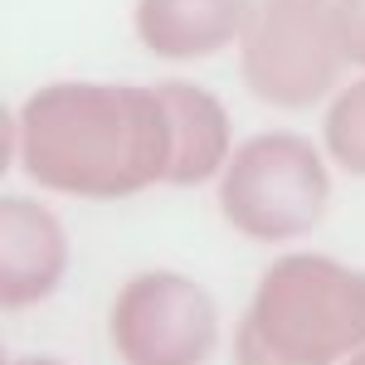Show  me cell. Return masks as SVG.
<instances>
[{"label":"cell","instance_id":"1","mask_svg":"<svg viewBox=\"0 0 365 365\" xmlns=\"http://www.w3.org/2000/svg\"><path fill=\"white\" fill-rule=\"evenodd\" d=\"M15 156L34 185L73 200H127L166 185L170 117L156 88L49 83L15 113Z\"/></svg>","mask_w":365,"mask_h":365},{"label":"cell","instance_id":"2","mask_svg":"<svg viewBox=\"0 0 365 365\" xmlns=\"http://www.w3.org/2000/svg\"><path fill=\"white\" fill-rule=\"evenodd\" d=\"M365 346V268L282 253L234 327V365H341Z\"/></svg>","mask_w":365,"mask_h":365},{"label":"cell","instance_id":"3","mask_svg":"<svg viewBox=\"0 0 365 365\" xmlns=\"http://www.w3.org/2000/svg\"><path fill=\"white\" fill-rule=\"evenodd\" d=\"M331 205L327 156L297 132H258L220 175V215L253 244H287L322 225Z\"/></svg>","mask_w":365,"mask_h":365},{"label":"cell","instance_id":"4","mask_svg":"<svg viewBox=\"0 0 365 365\" xmlns=\"http://www.w3.org/2000/svg\"><path fill=\"white\" fill-rule=\"evenodd\" d=\"M336 0H253L239 34V73L258 103L302 113L331 98L346 68Z\"/></svg>","mask_w":365,"mask_h":365},{"label":"cell","instance_id":"5","mask_svg":"<svg viewBox=\"0 0 365 365\" xmlns=\"http://www.w3.org/2000/svg\"><path fill=\"white\" fill-rule=\"evenodd\" d=\"M113 346L127 365H205L220 351V307L185 273H137L113 302Z\"/></svg>","mask_w":365,"mask_h":365},{"label":"cell","instance_id":"6","mask_svg":"<svg viewBox=\"0 0 365 365\" xmlns=\"http://www.w3.org/2000/svg\"><path fill=\"white\" fill-rule=\"evenodd\" d=\"M68 273V234L49 205L25 195L0 200V307L20 312L54 297Z\"/></svg>","mask_w":365,"mask_h":365},{"label":"cell","instance_id":"7","mask_svg":"<svg viewBox=\"0 0 365 365\" xmlns=\"http://www.w3.org/2000/svg\"><path fill=\"white\" fill-rule=\"evenodd\" d=\"M249 10L253 0H137L132 29L141 49L170 63H185V58H210L239 44Z\"/></svg>","mask_w":365,"mask_h":365},{"label":"cell","instance_id":"8","mask_svg":"<svg viewBox=\"0 0 365 365\" xmlns=\"http://www.w3.org/2000/svg\"><path fill=\"white\" fill-rule=\"evenodd\" d=\"M170 117V170L166 185H205L225 175L229 156V113L225 103L200 83H156Z\"/></svg>","mask_w":365,"mask_h":365},{"label":"cell","instance_id":"9","mask_svg":"<svg viewBox=\"0 0 365 365\" xmlns=\"http://www.w3.org/2000/svg\"><path fill=\"white\" fill-rule=\"evenodd\" d=\"M322 141H327V156L351 175H365V78L346 83L327 108L322 122Z\"/></svg>","mask_w":365,"mask_h":365},{"label":"cell","instance_id":"10","mask_svg":"<svg viewBox=\"0 0 365 365\" xmlns=\"http://www.w3.org/2000/svg\"><path fill=\"white\" fill-rule=\"evenodd\" d=\"M336 25H341L346 58L356 68H365V0H336Z\"/></svg>","mask_w":365,"mask_h":365},{"label":"cell","instance_id":"11","mask_svg":"<svg viewBox=\"0 0 365 365\" xmlns=\"http://www.w3.org/2000/svg\"><path fill=\"white\" fill-rule=\"evenodd\" d=\"M10 365H63V361H54V356H25V361H10Z\"/></svg>","mask_w":365,"mask_h":365},{"label":"cell","instance_id":"12","mask_svg":"<svg viewBox=\"0 0 365 365\" xmlns=\"http://www.w3.org/2000/svg\"><path fill=\"white\" fill-rule=\"evenodd\" d=\"M341 365H365V346H361V351H351V356H346Z\"/></svg>","mask_w":365,"mask_h":365}]
</instances>
